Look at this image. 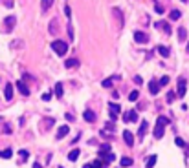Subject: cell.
I'll list each match as a JSON object with an SVG mask.
<instances>
[{"label":"cell","instance_id":"74e56055","mask_svg":"<svg viewBox=\"0 0 189 168\" xmlns=\"http://www.w3.org/2000/svg\"><path fill=\"white\" fill-rule=\"evenodd\" d=\"M158 84H160V88H162V86H167V84H169V77H167V75H165V77H162Z\"/></svg>","mask_w":189,"mask_h":168},{"label":"cell","instance_id":"c3c4849f","mask_svg":"<svg viewBox=\"0 0 189 168\" xmlns=\"http://www.w3.org/2000/svg\"><path fill=\"white\" fill-rule=\"evenodd\" d=\"M0 2H4V0H0Z\"/></svg>","mask_w":189,"mask_h":168},{"label":"cell","instance_id":"bcb514c9","mask_svg":"<svg viewBox=\"0 0 189 168\" xmlns=\"http://www.w3.org/2000/svg\"><path fill=\"white\" fill-rule=\"evenodd\" d=\"M186 51H187V53H189V42H187V48H186Z\"/></svg>","mask_w":189,"mask_h":168},{"label":"cell","instance_id":"5b68a950","mask_svg":"<svg viewBox=\"0 0 189 168\" xmlns=\"http://www.w3.org/2000/svg\"><path fill=\"white\" fill-rule=\"evenodd\" d=\"M15 24H17V19H15L13 15L4 19V27H6V31H11V29L15 27Z\"/></svg>","mask_w":189,"mask_h":168},{"label":"cell","instance_id":"2e32d148","mask_svg":"<svg viewBox=\"0 0 189 168\" xmlns=\"http://www.w3.org/2000/svg\"><path fill=\"white\" fill-rule=\"evenodd\" d=\"M186 39H187V31H186V27H184V26H180V27H178V40L186 42Z\"/></svg>","mask_w":189,"mask_h":168},{"label":"cell","instance_id":"277c9868","mask_svg":"<svg viewBox=\"0 0 189 168\" xmlns=\"http://www.w3.org/2000/svg\"><path fill=\"white\" fill-rule=\"evenodd\" d=\"M108 108H110V119H112V121H116V119H118V113L121 111L119 104H116V103H110V104H108Z\"/></svg>","mask_w":189,"mask_h":168},{"label":"cell","instance_id":"ee69618b","mask_svg":"<svg viewBox=\"0 0 189 168\" xmlns=\"http://www.w3.org/2000/svg\"><path fill=\"white\" fill-rule=\"evenodd\" d=\"M134 82H136V84H142V77H138V75H136V77H134Z\"/></svg>","mask_w":189,"mask_h":168},{"label":"cell","instance_id":"f1b7e54d","mask_svg":"<svg viewBox=\"0 0 189 168\" xmlns=\"http://www.w3.org/2000/svg\"><path fill=\"white\" fill-rule=\"evenodd\" d=\"M158 53H160L162 57H169V48H165V46H158Z\"/></svg>","mask_w":189,"mask_h":168},{"label":"cell","instance_id":"8992f818","mask_svg":"<svg viewBox=\"0 0 189 168\" xmlns=\"http://www.w3.org/2000/svg\"><path fill=\"white\" fill-rule=\"evenodd\" d=\"M176 95H178V97H184V95H186V79H184V77L178 79V90H176Z\"/></svg>","mask_w":189,"mask_h":168},{"label":"cell","instance_id":"1f68e13d","mask_svg":"<svg viewBox=\"0 0 189 168\" xmlns=\"http://www.w3.org/2000/svg\"><path fill=\"white\" fill-rule=\"evenodd\" d=\"M112 82H114V77H110V79H105V81L101 82V86H103V88H110V86H112Z\"/></svg>","mask_w":189,"mask_h":168},{"label":"cell","instance_id":"484cf974","mask_svg":"<svg viewBox=\"0 0 189 168\" xmlns=\"http://www.w3.org/2000/svg\"><path fill=\"white\" fill-rule=\"evenodd\" d=\"M99 159H105L106 163H112V161H114V159H116V155H114V153H112V152H108V153H105V155H101V157H99Z\"/></svg>","mask_w":189,"mask_h":168},{"label":"cell","instance_id":"ffe728a7","mask_svg":"<svg viewBox=\"0 0 189 168\" xmlns=\"http://www.w3.org/2000/svg\"><path fill=\"white\" fill-rule=\"evenodd\" d=\"M79 153H81V150H79V148H74V150H72V152L68 153V159H70V161H77Z\"/></svg>","mask_w":189,"mask_h":168},{"label":"cell","instance_id":"f546056e","mask_svg":"<svg viewBox=\"0 0 189 168\" xmlns=\"http://www.w3.org/2000/svg\"><path fill=\"white\" fill-rule=\"evenodd\" d=\"M174 143H176V146H180V148H186V150H189V148H187V145H186V141H184V139H180V137H176V139H174Z\"/></svg>","mask_w":189,"mask_h":168},{"label":"cell","instance_id":"b9f144b4","mask_svg":"<svg viewBox=\"0 0 189 168\" xmlns=\"http://www.w3.org/2000/svg\"><path fill=\"white\" fill-rule=\"evenodd\" d=\"M50 99H52V93H44L42 95V101H50Z\"/></svg>","mask_w":189,"mask_h":168},{"label":"cell","instance_id":"5bb4252c","mask_svg":"<svg viewBox=\"0 0 189 168\" xmlns=\"http://www.w3.org/2000/svg\"><path fill=\"white\" fill-rule=\"evenodd\" d=\"M83 117H84V121H88V123H94V121H96V113H94L92 110H84Z\"/></svg>","mask_w":189,"mask_h":168},{"label":"cell","instance_id":"d4e9b609","mask_svg":"<svg viewBox=\"0 0 189 168\" xmlns=\"http://www.w3.org/2000/svg\"><path fill=\"white\" fill-rule=\"evenodd\" d=\"M53 91H55V95H57V99H61V97H63V84L61 82H57L55 84V90H53Z\"/></svg>","mask_w":189,"mask_h":168},{"label":"cell","instance_id":"7402d4cb","mask_svg":"<svg viewBox=\"0 0 189 168\" xmlns=\"http://www.w3.org/2000/svg\"><path fill=\"white\" fill-rule=\"evenodd\" d=\"M53 2H55V0H42V2H41L42 11H48V9H50V7L53 6Z\"/></svg>","mask_w":189,"mask_h":168},{"label":"cell","instance_id":"7a4b0ae2","mask_svg":"<svg viewBox=\"0 0 189 168\" xmlns=\"http://www.w3.org/2000/svg\"><path fill=\"white\" fill-rule=\"evenodd\" d=\"M123 121H125V123H136V121H138V111H136V110L125 111V113H123Z\"/></svg>","mask_w":189,"mask_h":168},{"label":"cell","instance_id":"f35d334b","mask_svg":"<svg viewBox=\"0 0 189 168\" xmlns=\"http://www.w3.org/2000/svg\"><path fill=\"white\" fill-rule=\"evenodd\" d=\"M19 153H20L22 161H24V159H28V157H29V152H28V150H20V152H19Z\"/></svg>","mask_w":189,"mask_h":168},{"label":"cell","instance_id":"9a60e30c","mask_svg":"<svg viewBox=\"0 0 189 168\" xmlns=\"http://www.w3.org/2000/svg\"><path fill=\"white\" fill-rule=\"evenodd\" d=\"M17 88H19V91H20L22 95H26V97L29 95V88H28L26 84L22 82V81H19V82H17Z\"/></svg>","mask_w":189,"mask_h":168},{"label":"cell","instance_id":"9c48e42d","mask_svg":"<svg viewBox=\"0 0 189 168\" xmlns=\"http://www.w3.org/2000/svg\"><path fill=\"white\" fill-rule=\"evenodd\" d=\"M164 132H165V126L156 123V126H154V137H156V139H162V137H164Z\"/></svg>","mask_w":189,"mask_h":168},{"label":"cell","instance_id":"ac0fdd59","mask_svg":"<svg viewBox=\"0 0 189 168\" xmlns=\"http://www.w3.org/2000/svg\"><path fill=\"white\" fill-rule=\"evenodd\" d=\"M64 66H66L68 69H70V68H77V66H79V61H77V59H66V61H64Z\"/></svg>","mask_w":189,"mask_h":168},{"label":"cell","instance_id":"3957f363","mask_svg":"<svg viewBox=\"0 0 189 168\" xmlns=\"http://www.w3.org/2000/svg\"><path fill=\"white\" fill-rule=\"evenodd\" d=\"M154 27H156V29H162L165 35H171V26H169V22H165V20L156 22V24H154Z\"/></svg>","mask_w":189,"mask_h":168},{"label":"cell","instance_id":"7bdbcfd3","mask_svg":"<svg viewBox=\"0 0 189 168\" xmlns=\"http://www.w3.org/2000/svg\"><path fill=\"white\" fill-rule=\"evenodd\" d=\"M4 132H6V133H11V126L6 124V126H4Z\"/></svg>","mask_w":189,"mask_h":168},{"label":"cell","instance_id":"44dd1931","mask_svg":"<svg viewBox=\"0 0 189 168\" xmlns=\"http://www.w3.org/2000/svg\"><path fill=\"white\" fill-rule=\"evenodd\" d=\"M156 161H158V155H151L147 159V163H145V168H154Z\"/></svg>","mask_w":189,"mask_h":168},{"label":"cell","instance_id":"f6af8a7d","mask_svg":"<svg viewBox=\"0 0 189 168\" xmlns=\"http://www.w3.org/2000/svg\"><path fill=\"white\" fill-rule=\"evenodd\" d=\"M33 168H42V166H41V163H33Z\"/></svg>","mask_w":189,"mask_h":168},{"label":"cell","instance_id":"603a6c76","mask_svg":"<svg viewBox=\"0 0 189 168\" xmlns=\"http://www.w3.org/2000/svg\"><path fill=\"white\" fill-rule=\"evenodd\" d=\"M83 168H103V161L99 159V161H94V163H88V165H84Z\"/></svg>","mask_w":189,"mask_h":168},{"label":"cell","instance_id":"7c38bea8","mask_svg":"<svg viewBox=\"0 0 189 168\" xmlns=\"http://www.w3.org/2000/svg\"><path fill=\"white\" fill-rule=\"evenodd\" d=\"M112 13H114V17L118 19V26H119V27H123V15H121V9H119V7H114V9H112Z\"/></svg>","mask_w":189,"mask_h":168},{"label":"cell","instance_id":"7dc6e473","mask_svg":"<svg viewBox=\"0 0 189 168\" xmlns=\"http://www.w3.org/2000/svg\"><path fill=\"white\" fill-rule=\"evenodd\" d=\"M182 2H187V0H182Z\"/></svg>","mask_w":189,"mask_h":168},{"label":"cell","instance_id":"8fae6325","mask_svg":"<svg viewBox=\"0 0 189 168\" xmlns=\"http://www.w3.org/2000/svg\"><path fill=\"white\" fill-rule=\"evenodd\" d=\"M149 91H151V95H158V91H160L158 81H151V82H149Z\"/></svg>","mask_w":189,"mask_h":168},{"label":"cell","instance_id":"836d02e7","mask_svg":"<svg viewBox=\"0 0 189 168\" xmlns=\"http://www.w3.org/2000/svg\"><path fill=\"white\" fill-rule=\"evenodd\" d=\"M57 31V20L53 19V20L50 22V33H55Z\"/></svg>","mask_w":189,"mask_h":168},{"label":"cell","instance_id":"cb8c5ba5","mask_svg":"<svg viewBox=\"0 0 189 168\" xmlns=\"http://www.w3.org/2000/svg\"><path fill=\"white\" fill-rule=\"evenodd\" d=\"M169 17H171V20H178V19L182 17V11H180V9H173V11L169 13Z\"/></svg>","mask_w":189,"mask_h":168},{"label":"cell","instance_id":"d6a6232c","mask_svg":"<svg viewBox=\"0 0 189 168\" xmlns=\"http://www.w3.org/2000/svg\"><path fill=\"white\" fill-rule=\"evenodd\" d=\"M66 33H68L70 40H74V27H72V24H68V26H66Z\"/></svg>","mask_w":189,"mask_h":168},{"label":"cell","instance_id":"4316f807","mask_svg":"<svg viewBox=\"0 0 189 168\" xmlns=\"http://www.w3.org/2000/svg\"><path fill=\"white\" fill-rule=\"evenodd\" d=\"M11 155H13V150H11V148H7V150L0 152V157H4V159H11Z\"/></svg>","mask_w":189,"mask_h":168},{"label":"cell","instance_id":"e575fe53","mask_svg":"<svg viewBox=\"0 0 189 168\" xmlns=\"http://www.w3.org/2000/svg\"><path fill=\"white\" fill-rule=\"evenodd\" d=\"M176 97H178V95H176L174 91H169V93H167V103H169V104H171V103H173V101H174Z\"/></svg>","mask_w":189,"mask_h":168},{"label":"cell","instance_id":"ab89813d","mask_svg":"<svg viewBox=\"0 0 189 168\" xmlns=\"http://www.w3.org/2000/svg\"><path fill=\"white\" fill-rule=\"evenodd\" d=\"M53 123H55L53 119H44V126H46V128H50V126L53 124Z\"/></svg>","mask_w":189,"mask_h":168},{"label":"cell","instance_id":"e0dca14e","mask_svg":"<svg viewBox=\"0 0 189 168\" xmlns=\"http://www.w3.org/2000/svg\"><path fill=\"white\" fill-rule=\"evenodd\" d=\"M147 128H149V124H147V121H143L142 124H140V130H138V135L143 139L145 137V133H147Z\"/></svg>","mask_w":189,"mask_h":168},{"label":"cell","instance_id":"4dcf8cb0","mask_svg":"<svg viewBox=\"0 0 189 168\" xmlns=\"http://www.w3.org/2000/svg\"><path fill=\"white\" fill-rule=\"evenodd\" d=\"M138 97H140V93H138V91H136V90H134V91H130V93H128V101H132V103H134V101H138Z\"/></svg>","mask_w":189,"mask_h":168},{"label":"cell","instance_id":"8d00e7d4","mask_svg":"<svg viewBox=\"0 0 189 168\" xmlns=\"http://www.w3.org/2000/svg\"><path fill=\"white\" fill-rule=\"evenodd\" d=\"M154 11H156V13H158V15H162V13H164V6H162V4H158V2H156V4H154Z\"/></svg>","mask_w":189,"mask_h":168},{"label":"cell","instance_id":"52a82bcc","mask_svg":"<svg viewBox=\"0 0 189 168\" xmlns=\"http://www.w3.org/2000/svg\"><path fill=\"white\" fill-rule=\"evenodd\" d=\"M134 40L138 42V44H147L149 37L143 33V31H136V33H134Z\"/></svg>","mask_w":189,"mask_h":168},{"label":"cell","instance_id":"83f0119b","mask_svg":"<svg viewBox=\"0 0 189 168\" xmlns=\"http://www.w3.org/2000/svg\"><path fill=\"white\" fill-rule=\"evenodd\" d=\"M108 152H110V145H101V148H99V157H101V155H105V153H108Z\"/></svg>","mask_w":189,"mask_h":168},{"label":"cell","instance_id":"ba28073f","mask_svg":"<svg viewBox=\"0 0 189 168\" xmlns=\"http://www.w3.org/2000/svg\"><path fill=\"white\" fill-rule=\"evenodd\" d=\"M4 97H6V101H11V99H13V84L11 82L6 84V88H4Z\"/></svg>","mask_w":189,"mask_h":168},{"label":"cell","instance_id":"d590c367","mask_svg":"<svg viewBox=\"0 0 189 168\" xmlns=\"http://www.w3.org/2000/svg\"><path fill=\"white\" fill-rule=\"evenodd\" d=\"M156 123H160V124L167 126V124H169V119H167V117H164V115H160V117H158V121H156Z\"/></svg>","mask_w":189,"mask_h":168},{"label":"cell","instance_id":"6da1fadb","mask_svg":"<svg viewBox=\"0 0 189 168\" xmlns=\"http://www.w3.org/2000/svg\"><path fill=\"white\" fill-rule=\"evenodd\" d=\"M52 48H53V51H55L59 57H64V55H66V51H68V42L55 40V42H52Z\"/></svg>","mask_w":189,"mask_h":168},{"label":"cell","instance_id":"4fadbf2b","mask_svg":"<svg viewBox=\"0 0 189 168\" xmlns=\"http://www.w3.org/2000/svg\"><path fill=\"white\" fill-rule=\"evenodd\" d=\"M68 132H70V128H68L66 124H64V126H59V130H57V135H55V137H57V139H63V137H66V135H68Z\"/></svg>","mask_w":189,"mask_h":168},{"label":"cell","instance_id":"30bf717a","mask_svg":"<svg viewBox=\"0 0 189 168\" xmlns=\"http://www.w3.org/2000/svg\"><path fill=\"white\" fill-rule=\"evenodd\" d=\"M123 141H125V145H128V146L134 145V135H132V132H128V130L123 132Z\"/></svg>","mask_w":189,"mask_h":168},{"label":"cell","instance_id":"d6986e66","mask_svg":"<svg viewBox=\"0 0 189 168\" xmlns=\"http://www.w3.org/2000/svg\"><path fill=\"white\" fill-rule=\"evenodd\" d=\"M132 157H121V161H119V165H121V168H128V166H132Z\"/></svg>","mask_w":189,"mask_h":168},{"label":"cell","instance_id":"60d3db41","mask_svg":"<svg viewBox=\"0 0 189 168\" xmlns=\"http://www.w3.org/2000/svg\"><path fill=\"white\" fill-rule=\"evenodd\" d=\"M64 15H66V17H72V9H70V6H64Z\"/></svg>","mask_w":189,"mask_h":168}]
</instances>
